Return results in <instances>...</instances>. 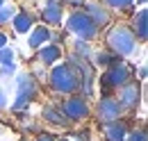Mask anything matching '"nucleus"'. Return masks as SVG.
<instances>
[{"label": "nucleus", "instance_id": "obj_6", "mask_svg": "<svg viewBox=\"0 0 148 141\" xmlns=\"http://www.w3.org/2000/svg\"><path fill=\"white\" fill-rule=\"evenodd\" d=\"M18 91H16V100H14V109H23L30 105L37 96V80L32 75H18Z\"/></svg>", "mask_w": 148, "mask_h": 141}, {"label": "nucleus", "instance_id": "obj_19", "mask_svg": "<svg viewBox=\"0 0 148 141\" xmlns=\"http://www.w3.org/2000/svg\"><path fill=\"white\" fill-rule=\"evenodd\" d=\"M125 141H148L146 130H132V132H128Z\"/></svg>", "mask_w": 148, "mask_h": 141}, {"label": "nucleus", "instance_id": "obj_28", "mask_svg": "<svg viewBox=\"0 0 148 141\" xmlns=\"http://www.w3.org/2000/svg\"><path fill=\"white\" fill-rule=\"evenodd\" d=\"M139 77H141V80L146 77V66H141V68H139Z\"/></svg>", "mask_w": 148, "mask_h": 141}, {"label": "nucleus", "instance_id": "obj_26", "mask_svg": "<svg viewBox=\"0 0 148 141\" xmlns=\"http://www.w3.org/2000/svg\"><path fill=\"white\" fill-rule=\"evenodd\" d=\"M5 46H7V34L0 32V48H5Z\"/></svg>", "mask_w": 148, "mask_h": 141}, {"label": "nucleus", "instance_id": "obj_4", "mask_svg": "<svg viewBox=\"0 0 148 141\" xmlns=\"http://www.w3.org/2000/svg\"><path fill=\"white\" fill-rule=\"evenodd\" d=\"M66 30L69 32H73V34L80 36V41H87V39H93L96 32H98V27L93 25L91 21L87 18L84 12H73L69 21H66Z\"/></svg>", "mask_w": 148, "mask_h": 141}, {"label": "nucleus", "instance_id": "obj_24", "mask_svg": "<svg viewBox=\"0 0 148 141\" xmlns=\"http://www.w3.org/2000/svg\"><path fill=\"white\" fill-rule=\"evenodd\" d=\"M34 141H55V137H53V134H48V132H43V134H39Z\"/></svg>", "mask_w": 148, "mask_h": 141}, {"label": "nucleus", "instance_id": "obj_29", "mask_svg": "<svg viewBox=\"0 0 148 141\" xmlns=\"http://www.w3.org/2000/svg\"><path fill=\"white\" fill-rule=\"evenodd\" d=\"M55 141H71V139H64V137H62V139H55Z\"/></svg>", "mask_w": 148, "mask_h": 141}, {"label": "nucleus", "instance_id": "obj_9", "mask_svg": "<svg viewBox=\"0 0 148 141\" xmlns=\"http://www.w3.org/2000/svg\"><path fill=\"white\" fill-rule=\"evenodd\" d=\"M84 14H87V18L91 21L96 27H98V25L103 27V25L110 23V12H107L105 7H100V5H96V2H87V5H84Z\"/></svg>", "mask_w": 148, "mask_h": 141}, {"label": "nucleus", "instance_id": "obj_21", "mask_svg": "<svg viewBox=\"0 0 148 141\" xmlns=\"http://www.w3.org/2000/svg\"><path fill=\"white\" fill-rule=\"evenodd\" d=\"M96 59H98V64H100V66H110L112 62H114V57H112V55H107V53H100Z\"/></svg>", "mask_w": 148, "mask_h": 141}, {"label": "nucleus", "instance_id": "obj_22", "mask_svg": "<svg viewBox=\"0 0 148 141\" xmlns=\"http://www.w3.org/2000/svg\"><path fill=\"white\" fill-rule=\"evenodd\" d=\"M75 50H77V53L82 55V59H84V57L89 55V46H87L84 41H77V43H75Z\"/></svg>", "mask_w": 148, "mask_h": 141}, {"label": "nucleus", "instance_id": "obj_32", "mask_svg": "<svg viewBox=\"0 0 148 141\" xmlns=\"http://www.w3.org/2000/svg\"><path fill=\"white\" fill-rule=\"evenodd\" d=\"M21 141H27V139H21Z\"/></svg>", "mask_w": 148, "mask_h": 141}, {"label": "nucleus", "instance_id": "obj_15", "mask_svg": "<svg viewBox=\"0 0 148 141\" xmlns=\"http://www.w3.org/2000/svg\"><path fill=\"white\" fill-rule=\"evenodd\" d=\"M59 57H62V50H59V46H55V43H48V46H43L39 50V62L41 64H53Z\"/></svg>", "mask_w": 148, "mask_h": 141}, {"label": "nucleus", "instance_id": "obj_12", "mask_svg": "<svg viewBox=\"0 0 148 141\" xmlns=\"http://www.w3.org/2000/svg\"><path fill=\"white\" fill-rule=\"evenodd\" d=\"M43 21L48 25H59L62 23V5L55 0H48L43 7Z\"/></svg>", "mask_w": 148, "mask_h": 141}, {"label": "nucleus", "instance_id": "obj_31", "mask_svg": "<svg viewBox=\"0 0 148 141\" xmlns=\"http://www.w3.org/2000/svg\"><path fill=\"white\" fill-rule=\"evenodd\" d=\"M139 2H141V5H144V2H146V0H139Z\"/></svg>", "mask_w": 148, "mask_h": 141}, {"label": "nucleus", "instance_id": "obj_5", "mask_svg": "<svg viewBox=\"0 0 148 141\" xmlns=\"http://www.w3.org/2000/svg\"><path fill=\"white\" fill-rule=\"evenodd\" d=\"M62 114L69 118V123L71 121H84L87 116H89V103H87V98H82V96H71V98H66L62 105Z\"/></svg>", "mask_w": 148, "mask_h": 141}, {"label": "nucleus", "instance_id": "obj_13", "mask_svg": "<svg viewBox=\"0 0 148 141\" xmlns=\"http://www.w3.org/2000/svg\"><path fill=\"white\" fill-rule=\"evenodd\" d=\"M132 34H137L134 39H139V41H146L148 39V12L146 9H141L134 16V32Z\"/></svg>", "mask_w": 148, "mask_h": 141}, {"label": "nucleus", "instance_id": "obj_7", "mask_svg": "<svg viewBox=\"0 0 148 141\" xmlns=\"http://www.w3.org/2000/svg\"><path fill=\"white\" fill-rule=\"evenodd\" d=\"M121 114H123V109H121L119 100H116L114 96H103V98L98 100V107H96L98 121H103V123H114V121L121 118Z\"/></svg>", "mask_w": 148, "mask_h": 141}, {"label": "nucleus", "instance_id": "obj_8", "mask_svg": "<svg viewBox=\"0 0 148 141\" xmlns=\"http://www.w3.org/2000/svg\"><path fill=\"white\" fill-rule=\"evenodd\" d=\"M139 100H141V87H139V82L130 80V82H125L123 87L119 89V105H121V109H134L139 105Z\"/></svg>", "mask_w": 148, "mask_h": 141}, {"label": "nucleus", "instance_id": "obj_14", "mask_svg": "<svg viewBox=\"0 0 148 141\" xmlns=\"http://www.w3.org/2000/svg\"><path fill=\"white\" fill-rule=\"evenodd\" d=\"M12 25H14V32L16 34H25L27 30H32V16L27 12H18V14H14V18H12Z\"/></svg>", "mask_w": 148, "mask_h": 141}, {"label": "nucleus", "instance_id": "obj_30", "mask_svg": "<svg viewBox=\"0 0 148 141\" xmlns=\"http://www.w3.org/2000/svg\"><path fill=\"white\" fill-rule=\"evenodd\" d=\"M2 5H5V0H0V7H2Z\"/></svg>", "mask_w": 148, "mask_h": 141}, {"label": "nucleus", "instance_id": "obj_17", "mask_svg": "<svg viewBox=\"0 0 148 141\" xmlns=\"http://www.w3.org/2000/svg\"><path fill=\"white\" fill-rule=\"evenodd\" d=\"M14 14H16V9H14L12 5H9V7L2 5V7H0V25H2V23H9V21L14 18Z\"/></svg>", "mask_w": 148, "mask_h": 141}, {"label": "nucleus", "instance_id": "obj_27", "mask_svg": "<svg viewBox=\"0 0 148 141\" xmlns=\"http://www.w3.org/2000/svg\"><path fill=\"white\" fill-rule=\"evenodd\" d=\"M7 105V96H5V93H2V91H0V109H2V107Z\"/></svg>", "mask_w": 148, "mask_h": 141}, {"label": "nucleus", "instance_id": "obj_16", "mask_svg": "<svg viewBox=\"0 0 148 141\" xmlns=\"http://www.w3.org/2000/svg\"><path fill=\"white\" fill-rule=\"evenodd\" d=\"M48 39H50V30H48L46 25H39V27L32 30V34H30V48H41Z\"/></svg>", "mask_w": 148, "mask_h": 141}, {"label": "nucleus", "instance_id": "obj_25", "mask_svg": "<svg viewBox=\"0 0 148 141\" xmlns=\"http://www.w3.org/2000/svg\"><path fill=\"white\" fill-rule=\"evenodd\" d=\"M75 139L77 141H89V132L84 130V132H75Z\"/></svg>", "mask_w": 148, "mask_h": 141}, {"label": "nucleus", "instance_id": "obj_1", "mask_svg": "<svg viewBox=\"0 0 148 141\" xmlns=\"http://www.w3.org/2000/svg\"><path fill=\"white\" fill-rule=\"evenodd\" d=\"M48 82H50L53 91H55V93H62V96H64V93H75V91L80 89L77 70H75V66H71V64H59V66H55Z\"/></svg>", "mask_w": 148, "mask_h": 141}, {"label": "nucleus", "instance_id": "obj_23", "mask_svg": "<svg viewBox=\"0 0 148 141\" xmlns=\"http://www.w3.org/2000/svg\"><path fill=\"white\" fill-rule=\"evenodd\" d=\"M14 64H9V66H2V70H0V75H2V77H7V75H14Z\"/></svg>", "mask_w": 148, "mask_h": 141}, {"label": "nucleus", "instance_id": "obj_10", "mask_svg": "<svg viewBox=\"0 0 148 141\" xmlns=\"http://www.w3.org/2000/svg\"><path fill=\"white\" fill-rule=\"evenodd\" d=\"M128 137V125L125 121H114V123H105V139L107 141H125Z\"/></svg>", "mask_w": 148, "mask_h": 141}, {"label": "nucleus", "instance_id": "obj_20", "mask_svg": "<svg viewBox=\"0 0 148 141\" xmlns=\"http://www.w3.org/2000/svg\"><path fill=\"white\" fill-rule=\"evenodd\" d=\"M110 7H114V9H128L130 5H132V0H105Z\"/></svg>", "mask_w": 148, "mask_h": 141}, {"label": "nucleus", "instance_id": "obj_2", "mask_svg": "<svg viewBox=\"0 0 148 141\" xmlns=\"http://www.w3.org/2000/svg\"><path fill=\"white\" fill-rule=\"evenodd\" d=\"M107 46L114 55L119 57H125V55L134 53V46H137V39L132 34V30L125 25H116L112 27L110 34H107Z\"/></svg>", "mask_w": 148, "mask_h": 141}, {"label": "nucleus", "instance_id": "obj_11", "mask_svg": "<svg viewBox=\"0 0 148 141\" xmlns=\"http://www.w3.org/2000/svg\"><path fill=\"white\" fill-rule=\"evenodd\" d=\"M41 114H43L46 123H53V125H57V127H66V125H69V118L62 114L59 105H46Z\"/></svg>", "mask_w": 148, "mask_h": 141}, {"label": "nucleus", "instance_id": "obj_3", "mask_svg": "<svg viewBox=\"0 0 148 141\" xmlns=\"http://www.w3.org/2000/svg\"><path fill=\"white\" fill-rule=\"evenodd\" d=\"M100 82L107 89H121L125 82H130V66L125 62H121V59H114L107 66L105 75L100 77Z\"/></svg>", "mask_w": 148, "mask_h": 141}, {"label": "nucleus", "instance_id": "obj_18", "mask_svg": "<svg viewBox=\"0 0 148 141\" xmlns=\"http://www.w3.org/2000/svg\"><path fill=\"white\" fill-rule=\"evenodd\" d=\"M12 59H14V50H12L9 46L0 48V64H2V66H9V64H12Z\"/></svg>", "mask_w": 148, "mask_h": 141}]
</instances>
